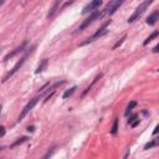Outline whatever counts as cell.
I'll return each instance as SVG.
<instances>
[{
  "instance_id": "cell-1",
  "label": "cell",
  "mask_w": 159,
  "mask_h": 159,
  "mask_svg": "<svg viewBox=\"0 0 159 159\" xmlns=\"http://www.w3.org/2000/svg\"><path fill=\"white\" fill-rule=\"evenodd\" d=\"M103 15H104L103 10H96V11H93V12H92V14H89V16H88V17H87V19H86V20H84V21H83V22H82V24H81V25L75 30V31H73V34L76 35V34L81 32V31H83V30H84L86 27H88L92 22H94L96 20H99Z\"/></svg>"
},
{
  "instance_id": "cell-2",
  "label": "cell",
  "mask_w": 159,
  "mask_h": 159,
  "mask_svg": "<svg viewBox=\"0 0 159 159\" xmlns=\"http://www.w3.org/2000/svg\"><path fill=\"white\" fill-rule=\"evenodd\" d=\"M111 22H112V20L109 19V20H107L104 24H102V26L91 36V37H88V39H86L82 43H81V46H83V45H87V43H89V42H93V41H96V40H98V39H101V37H103L104 35H107L108 34V30H107V27L111 25Z\"/></svg>"
},
{
  "instance_id": "cell-3",
  "label": "cell",
  "mask_w": 159,
  "mask_h": 159,
  "mask_svg": "<svg viewBox=\"0 0 159 159\" xmlns=\"http://www.w3.org/2000/svg\"><path fill=\"white\" fill-rule=\"evenodd\" d=\"M32 50H34V46H32L31 48H29V50H27V52L25 53V56H24V57H21V58H20V60L16 62V65H15V66H14V67H12V68H11V70L7 72V73H6V76L2 78V82H6L7 80H10V77H12V76H14V75H15V73H16V72H17V71H19V70L22 67V65L25 63V61H26L27 56L30 55V52H32Z\"/></svg>"
},
{
  "instance_id": "cell-4",
  "label": "cell",
  "mask_w": 159,
  "mask_h": 159,
  "mask_svg": "<svg viewBox=\"0 0 159 159\" xmlns=\"http://www.w3.org/2000/svg\"><path fill=\"white\" fill-rule=\"evenodd\" d=\"M152 2H153L152 0H145V1H143L142 4H139V6H137V9H135L134 12L132 14V16H129L128 24H132V22H134L135 20H138V19L144 14V11L148 9V6H149Z\"/></svg>"
},
{
  "instance_id": "cell-5",
  "label": "cell",
  "mask_w": 159,
  "mask_h": 159,
  "mask_svg": "<svg viewBox=\"0 0 159 159\" xmlns=\"http://www.w3.org/2000/svg\"><path fill=\"white\" fill-rule=\"evenodd\" d=\"M40 98H41V96H36V97H34L32 99H30V102L24 107V109H22L21 113L19 114V117H17V122H21V120L26 117V114H27V113H29V112L37 104V102L40 101Z\"/></svg>"
},
{
  "instance_id": "cell-6",
  "label": "cell",
  "mask_w": 159,
  "mask_h": 159,
  "mask_svg": "<svg viewBox=\"0 0 159 159\" xmlns=\"http://www.w3.org/2000/svg\"><path fill=\"white\" fill-rule=\"evenodd\" d=\"M122 4H123V1H119V0H116V1H109L107 5H106V7L103 9V12H104V15L107 14V15H113L120 6H122Z\"/></svg>"
},
{
  "instance_id": "cell-7",
  "label": "cell",
  "mask_w": 159,
  "mask_h": 159,
  "mask_svg": "<svg viewBox=\"0 0 159 159\" xmlns=\"http://www.w3.org/2000/svg\"><path fill=\"white\" fill-rule=\"evenodd\" d=\"M26 46H27V41H24L20 46H17V47H15L11 52H9L5 57H4V62H6V61H9V60H11V58H14L16 55H19V53H21L22 51H25V48H26Z\"/></svg>"
},
{
  "instance_id": "cell-8",
  "label": "cell",
  "mask_w": 159,
  "mask_h": 159,
  "mask_svg": "<svg viewBox=\"0 0 159 159\" xmlns=\"http://www.w3.org/2000/svg\"><path fill=\"white\" fill-rule=\"evenodd\" d=\"M102 5V0H93V1H91V2H88L84 7H83V10H82V14L83 15H86V14H92L93 11H96V10H98V7Z\"/></svg>"
},
{
  "instance_id": "cell-9",
  "label": "cell",
  "mask_w": 159,
  "mask_h": 159,
  "mask_svg": "<svg viewBox=\"0 0 159 159\" xmlns=\"http://www.w3.org/2000/svg\"><path fill=\"white\" fill-rule=\"evenodd\" d=\"M61 4H62L61 0H56V1L52 4V6L50 7V11H48V14H47V19H48V20L55 16V14L57 12V10H60V5H61Z\"/></svg>"
},
{
  "instance_id": "cell-10",
  "label": "cell",
  "mask_w": 159,
  "mask_h": 159,
  "mask_svg": "<svg viewBox=\"0 0 159 159\" xmlns=\"http://www.w3.org/2000/svg\"><path fill=\"white\" fill-rule=\"evenodd\" d=\"M158 20H159V11L155 10L154 12H152V14L147 17V21H145V22H147L148 25H154Z\"/></svg>"
},
{
  "instance_id": "cell-11",
  "label": "cell",
  "mask_w": 159,
  "mask_h": 159,
  "mask_svg": "<svg viewBox=\"0 0 159 159\" xmlns=\"http://www.w3.org/2000/svg\"><path fill=\"white\" fill-rule=\"evenodd\" d=\"M102 76H103V73H98V75H97V76H96V77L93 78V81H92V82L89 83V86H88V87H87V88H86V89L83 91V93H82V97H84V96H86V94H87V93H88V92H89V91L92 89L93 84H94V83H96V82H97L98 80H101V78H102Z\"/></svg>"
},
{
  "instance_id": "cell-12",
  "label": "cell",
  "mask_w": 159,
  "mask_h": 159,
  "mask_svg": "<svg viewBox=\"0 0 159 159\" xmlns=\"http://www.w3.org/2000/svg\"><path fill=\"white\" fill-rule=\"evenodd\" d=\"M47 65H48V60H47V58H43V60H41V62L39 63L37 68L35 70V73L37 75V73H41L42 71H45V70H46V67H47Z\"/></svg>"
},
{
  "instance_id": "cell-13",
  "label": "cell",
  "mask_w": 159,
  "mask_h": 159,
  "mask_svg": "<svg viewBox=\"0 0 159 159\" xmlns=\"http://www.w3.org/2000/svg\"><path fill=\"white\" fill-rule=\"evenodd\" d=\"M56 149H57V147H56V145H52V147H50V148H48V150L46 152V154H45V155H43L41 159H50V158H51V157L55 154Z\"/></svg>"
},
{
  "instance_id": "cell-14",
  "label": "cell",
  "mask_w": 159,
  "mask_h": 159,
  "mask_svg": "<svg viewBox=\"0 0 159 159\" xmlns=\"http://www.w3.org/2000/svg\"><path fill=\"white\" fill-rule=\"evenodd\" d=\"M76 89H77V87H76V86L71 87L70 89H66V91H65V93L62 94V98H63V99H67V98H70V97H71V96L75 93V91H76Z\"/></svg>"
},
{
  "instance_id": "cell-15",
  "label": "cell",
  "mask_w": 159,
  "mask_h": 159,
  "mask_svg": "<svg viewBox=\"0 0 159 159\" xmlns=\"http://www.w3.org/2000/svg\"><path fill=\"white\" fill-rule=\"evenodd\" d=\"M158 34H159V32H158V30H155L154 32H152V35H149V36H148V37H147V39L144 40L143 45H144V46H147V45H148V43H149V42H150L152 40H154V39H155V37L158 36Z\"/></svg>"
},
{
  "instance_id": "cell-16",
  "label": "cell",
  "mask_w": 159,
  "mask_h": 159,
  "mask_svg": "<svg viewBox=\"0 0 159 159\" xmlns=\"http://www.w3.org/2000/svg\"><path fill=\"white\" fill-rule=\"evenodd\" d=\"M118 123H119V119L116 118V119L113 120V124H112V128H111V134L116 135V134L118 133Z\"/></svg>"
},
{
  "instance_id": "cell-17",
  "label": "cell",
  "mask_w": 159,
  "mask_h": 159,
  "mask_svg": "<svg viewBox=\"0 0 159 159\" xmlns=\"http://www.w3.org/2000/svg\"><path fill=\"white\" fill-rule=\"evenodd\" d=\"M157 145H158V140H157V139H152L150 142H148V143L144 145V149L148 150V149H152V148H154V147H157Z\"/></svg>"
},
{
  "instance_id": "cell-18",
  "label": "cell",
  "mask_w": 159,
  "mask_h": 159,
  "mask_svg": "<svg viewBox=\"0 0 159 159\" xmlns=\"http://www.w3.org/2000/svg\"><path fill=\"white\" fill-rule=\"evenodd\" d=\"M135 106H137V102H135V101H132V102H129V104L127 106V109H125L124 114H125V116H128V114L132 112V109H133Z\"/></svg>"
},
{
  "instance_id": "cell-19",
  "label": "cell",
  "mask_w": 159,
  "mask_h": 159,
  "mask_svg": "<svg viewBox=\"0 0 159 159\" xmlns=\"http://www.w3.org/2000/svg\"><path fill=\"white\" fill-rule=\"evenodd\" d=\"M27 139H29L27 137H21V138H19L17 140H15V142L10 145V148H14V147H16V145H19V144H21V143H25Z\"/></svg>"
},
{
  "instance_id": "cell-20",
  "label": "cell",
  "mask_w": 159,
  "mask_h": 159,
  "mask_svg": "<svg viewBox=\"0 0 159 159\" xmlns=\"http://www.w3.org/2000/svg\"><path fill=\"white\" fill-rule=\"evenodd\" d=\"M125 39H127V36H125V35H124L123 37H120V39H119V40H118V41H117V42L114 43V46H113V50L118 48V47H119V46H120V45H122V43L124 42V40H125Z\"/></svg>"
},
{
  "instance_id": "cell-21",
  "label": "cell",
  "mask_w": 159,
  "mask_h": 159,
  "mask_svg": "<svg viewBox=\"0 0 159 159\" xmlns=\"http://www.w3.org/2000/svg\"><path fill=\"white\" fill-rule=\"evenodd\" d=\"M139 122H140V120H139V119H138V118H137V119H135V120H133V122H132V123H130V127H132V128H134V127H137V125H138V124H139Z\"/></svg>"
},
{
  "instance_id": "cell-22",
  "label": "cell",
  "mask_w": 159,
  "mask_h": 159,
  "mask_svg": "<svg viewBox=\"0 0 159 159\" xmlns=\"http://www.w3.org/2000/svg\"><path fill=\"white\" fill-rule=\"evenodd\" d=\"M5 132H6V130H5V127H2V125H0V138L5 135Z\"/></svg>"
},
{
  "instance_id": "cell-23",
  "label": "cell",
  "mask_w": 159,
  "mask_h": 159,
  "mask_svg": "<svg viewBox=\"0 0 159 159\" xmlns=\"http://www.w3.org/2000/svg\"><path fill=\"white\" fill-rule=\"evenodd\" d=\"M137 118H138V116H137V114H133V116H132V117H130V118H129V119H128V123H129V124H130V123H132V122H133V120H135V119H137Z\"/></svg>"
},
{
  "instance_id": "cell-24",
  "label": "cell",
  "mask_w": 159,
  "mask_h": 159,
  "mask_svg": "<svg viewBox=\"0 0 159 159\" xmlns=\"http://www.w3.org/2000/svg\"><path fill=\"white\" fill-rule=\"evenodd\" d=\"M158 48H159V46H158V45H157V46H154V48H153V52H154V53H157V52H158Z\"/></svg>"
},
{
  "instance_id": "cell-25",
  "label": "cell",
  "mask_w": 159,
  "mask_h": 159,
  "mask_svg": "<svg viewBox=\"0 0 159 159\" xmlns=\"http://www.w3.org/2000/svg\"><path fill=\"white\" fill-rule=\"evenodd\" d=\"M27 130H29V132H34V127H29Z\"/></svg>"
},
{
  "instance_id": "cell-26",
  "label": "cell",
  "mask_w": 159,
  "mask_h": 159,
  "mask_svg": "<svg viewBox=\"0 0 159 159\" xmlns=\"http://www.w3.org/2000/svg\"><path fill=\"white\" fill-rule=\"evenodd\" d=\"M157 132H158V125L155 127V129H154V132H153V134H157Z\"/></svg>"
},
{
  "instance_id": "cell-27",
  "label": "cell",
  "mask_w": 159,
  "mask_h": 159,
  "mask_svg": "<svg viewBox=\"0 0 159 159\" xmlns=\"http://www.w3.org/2000/svg\"><path fill=\"white\" fill-rule=\"evenodd\" d=\"M4 149H5V147H0V152H1V150H4Z\"/></svg>"
},
{
  "instance_id": "cell-28",
  "label": "cell",
  "mask_w": 159,
  "mask_h": 159,
  "mask_svg": "<svg viewBox=\"0 0 159 159\" xmlns=\"http://www.w3.org/2000/svg\"><path fill=\"white\" fill-rule=\"evenodd\" d=\"M2 4H4V1H2V0H0V6H1Z\"/></svg>"
},
{
  "instance_id": "cell-29",
  "label": "cell",
  "mask_w": 159,
  "mask_h": 159,
  "mask_svg": "<svg viewBox=\"0 0 159 159\" xmlns=\"http://www.w3.org/2000/svg\"><path fill=\"white\" fill-rule=\"evenodd\" d=\"M0 112H1V108H0Z\"/></svg>"
},
{
  "instance_id": "cell-30",
  "label": "cell",
  "mask_w": 159,
  "mask_h": 159,
  "mask_svg": "<svg viewBox=\"0 0 159 159\" xmlns=\"http://www.w3.org/2000/svg\"><path fill=\"white\" fill-rule=\"evenodd\" d=\"M0 51H1V50H0Z\"/></svg>"
}]
</instances>
